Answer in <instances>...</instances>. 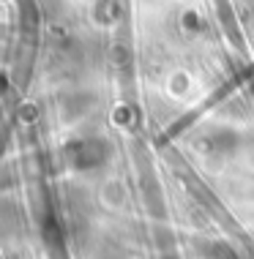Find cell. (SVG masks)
Returning <instances> with one entry per match:
<instances>
[]
</instances>
